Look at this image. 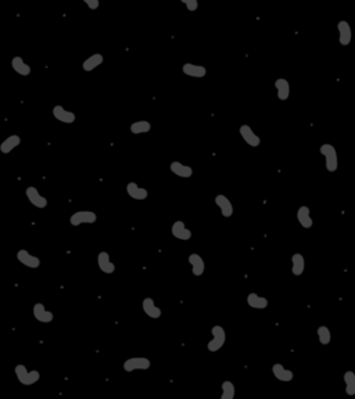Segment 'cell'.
Wrapping results in <instances>:
<instances>
[{
	"label": "cell",
	"instance_id": "6da1fadb",
	"mask_svg": "<svg viewBox=\"0 0 355 399\" xmlns=\"http://www.w3.org/2000/svg\"><path fill=\"white\" fill-rule=\"evenodd\" d=\"M321 154L325 158V168L328 172H336L337 168H339V157H337V151L332 144L325 143L319 148Z\"/></svg>",
	"mask_w": 355,
	"mask_h": 399
},
{
	"label": "cell",
	"instance_id": "7a4b0ae2",
	"mask_svg": "<svg viewBox=\"0 0 355 399\" xmlns=\"http://www.w3.org/2000/svg\"><path fill=\"white\" fill-rule=\"evenodd\" d=\"M17 380L22 384V385H33L40 380V373L38 370H28L25 365H17L14 369Z\"/></svg>",
	"mask_w": 355,
	"mask_h": 399
},
{
	"label": "cell",
	"instance_id": "3957f363",
	"mask_svg": "<svg viewBox=\"0 0 355 399\" xmlns=\"http://www.w3.org/2000/svg\"><path fill=\"white\" fill-rule=\"evenodd\" d=\"M211 334H212V340L207 344V350L210 352H218L226 342L225 329L219 324H216L211 329Z\"/></svg>",
	"mask_w": 355,
	"mask_h": 399
},
{
	"label": "cell",
	"instance_id": "277c9868",
	"mask_svg": "<svg viewBox=\"0 0 355 399\" xmlns=\"http://www.w3.org/2000/svg\"><path fill=\"white\" fill-rule=\"evenodd\" d=\"M151 366L150 359H147L145 356H135V358H129L124 362L125 372H135V370H149Z\"/></svg>",
	"mask_w": 355,
	"mask_h": 399
},
{
	"label": "cell",
	"instance_id": "5b68a950",
	"mask_svg": "<svg viewBox=\"0 0 355 399\" xmlns=\"http://www.w3.org/2000/svg\"><path fill=\"white\" fill-rule=\"evenodd\" d=\"M97 215L93 211H78L72 214L70 218V223L72 226H81V225H93L96 223Z\"/></svg>",
	"mask_w": 355,
	"mask_h": 399
},
{
	"label": "cell",
	"instance_id": "8992f818",
	"mask_svg": "<svg viewBox=\"0 0 355 399\" xmlns=\"http://www.w3.org/2000/svg\"><path fill=\"white\" fill-rule=\"evenodd\" d=\"M25 195H27V198L29 200V203H31L33 207L39 208V210H43V208L48 207V198L40 194L36 187H33V186L27 187V190H25Z\"/></svg>",
	"mask_w": 355,
	"mask_h": 399
},
{
	"label": "cell",
	"instance_id": "52a82bcc",
	"mask_svg": "<svg viewBox=\"0 0 355 399\" xmlns=\"http://www.w3.org/2000/svg\"><path fill=\"white\" fill-rule=\"evenodd\" d=\"M17 259H18L20 264L27 266L29 269H38L40 266V259L36 255H32L28 250H20L17 253Z\"/></svg>",
	"mask_w": 355,
	"mask_h": 399
},
{
	"label": "cell",
	"instance_id": "ba28073f",
	"mask_svg": "<svg viewBox=\"0 0 355 399\" xmlns=\"http://www.w3.org/2000/svg\"><path fill=\"white\" fill-rule=\"evenodd\" d=\"M239 133L243 137V140L247 143L250 147H258L261 144V139L257 133H254L253 128L250 125L244 124L239 128Z\"/></svg>",
	"mask_w": 355,
	"mask_h": 399
},
{
	"label": "cell",
	"instance_id": "9c48e42d",
	"mask_svg": "<svg viewBox=\"0 0 355 399\" xmlns=\"http://www.w3.org/2000/svg\"><path fill=\"white\" fill-rule=\"evenodd\" d=\"M53 117L59 122H61V124H67V125H71L75 122V114L72 113V111H68V110H65L63 106H60V104H57V106H54L53 107Z\"/></svg>",
	"mask_w": 355,
	"mask_h": 399
},
{
	"label": "cell",
	"instance_id": "30bf717a",
	"mask_svg": "<svg viewBox=\"0 0 355 399\" xmlns=\"http://www.w3.org/2000/svg\"><path fill=\"white\" fill-rule=\"evenodd\" d=\"M33 318L36 319L38 322H40V323L48 324L53 322L54 315L46 309V307H45L42 302H36L33 305Z\"/></svg>",
	"mask_w": 355,
	"mask_h": 399
},
{
	"label": "cell",
	"instance_id": "8fae6325",
	"mask_svg": "<svg viewBox=\"0 0 355 399\" xmlns=\"http://www.w3.org/2000/svg\"><path fill=\"white\" fill-rule=\"evenodd\" d=\"M97 266L106 275H111V273L115 272V265L113 264V261L110 258V254L107 251H100L99 253V255H97Z\"/></svg>",
	"mask_w": 355,
	"mask_h": 399
},
{
	"label": "cell",
	"instance_id": "7c38bea8",
	"mask_svg": "<svg viewBox=\"0 0 355 399\" xmlns=\"http://www.w3.org/2000/svg\"><path fill=\"white\" fill-rule=\"evenodd\" d=\"M337 31H339V42L341 46H348L352 40V29H351L350 24L341 20L337 24Z\"/></svg>",
	"mask_w": 355,
	"mask_h": 399
},
{
	"label": "cell",
	"instance_id": "4fadbf2b",
	"mask_svg": "<svg viewBox=\"0 0 355 399\" xmlns=\"http://www.w3.org/2000/svg\"><path fill=\"white\" fill-rule=\"evenodd\" d=\"M171 233H172L173 237L178 238V240H182V241H188V240L192 238V232L189 230L186 225H185V222L182 221L173 222L172 227H171Z\"/></svg>",
	"mask_w": 355,
	"mask_h": 399
},
{
	"label": "cell",
	"instance_id": "5bb4252c",
	"mask_svg": "<svg viewBox=\"0 0 355 399\" xmlns=\"http://www.w3.org/2000/svg\"><path fill=\"white\" fill-rule=\"evenodd\" d=\"M182 72L185 75L192 78H204L207 75V68L204 65L193 64V63H185L182 65Z\"/></svg>",
	"mask_w": 355,
	"mask_h": 399
},
{
	"label": "cell",
	"instance_id": "9a60e30c",
	"mask_svg": "<svg viewBox=\"0 0 355 399\" xmlns=\"http://www.w3.org/2000/svg\"><path fill=\"white\" fill-rule=\"evenodd\" d=\"M215 205L219 208L221 214L224 218H231L233 215V205H232L231 200L228 198L225 194L215 195Z\"/></svg>",
	"mask_w": 355,
	"mask_h": 399
},
{
	"label": "cell",
	"instance_id": "2e32d148",
	"mask_svg": "<svg viewBox=\"0 0 355 399\" xmlns=\"http://www.w3.org/2000/svg\"><path fill=\"white\" fill-rule=\"evenodd\" d=\"M272 374H274L276 380L283 381V383H289V381H291L294 378V373L289 370V369H286L282 363H275L272 366Z\"/></svg>",
	"mask_w": 355,
	"mask_h": 399
},
{
	"label": "cell",
	"instance_id": "e0dca14e",
	"mask_svg": "<svg viewBox=\"0 0 355 399\" xmlns=\"http://www.w3.org/2000/svg\"><path fill=\"white\" fill-rule=\"evenodd\" d=\"M142 308H143V311H145V313L149 316V318L151 319H160L161 318L162 315V311L161 308H158L156 305V302H154V300L150 297H147L143 300V302H142Z\"/></svg>",
	"mask_w": 355,
	"mask_h": 399
},
{
	"label": "cell",
	"instance_id": "ac0fdd59",
	"mask_svg": "<svg viewBox=\"0 0 355 399\" xmlns=\"http://www.w3.org/2000/svg\"><path fill=\"white\" fill-rule=\"evenodd\" d=\"M126 193L130 198L138 200V201H143L149 197V191L145 187H140L136 182H129L126 184Z\"/></svg>",
	"mask_w": 355,
	"mask_h": 399
},
{
	"label": "cell",
	"instance_id": "d6986e66",
	"mask_svg": "<svg viewBox=\"0 0 355 399\" xmlns=\"http://www.w3.org/2000/svg\"><path fill=\"white\" fill-rule=\"evenodd\" d=\"M169 169L173 175H176L178 178H183V179H189L192 178L193 175V169L186 165V164H182L179 161H172L171 165H169Z\"/></svg>",
	"mask_w": 355,
	"mask_h": 399
},
{
	"label": "cell",
	"instance_id": "ffe728a7",
	"mask_svg": "<svg viewBox=\"0 0 355 399\" xmlns=\"http://www.w3.org/2000/svg\"><path fill=\"white\" fill-rule=\"evenodd\" d=\"M189 264L192 266V273H193L196 277H200L203 276L205 270V262L204 259L200 257L199 254H190L189 255Z\"/></svg>",
	"mask_w": 355,
	"mask_h": 399
},
{
	"label": "cell",
	"instance_id": "44dd1931",
	"mask_svg": "<svg viewBox=\"0 0 355 399\" xmlns=\"http://www.w3.org/2000/svg\"><path fill=\"white\" fill-rule=\"evenodd\" d=\"M275 89H276L278 98L280 102H286L290 96V83L285 78H278L275 81Z\"/></svg>",
	"mask_w": 355,
	"mask_h": 399
},
{
	"label": "cell",
	"instance_id": "7402d4cb",
	"mask_svg": "<svg viewBox=\"0 0 355 399\" xmlns=\"http://www.w3.org/2000/svg\"><path fill=\"white\" fill-rule=\"evenodd\" d=\"M297 221H298V223H300L304 229H311L312 225H314V222H312L309 207H307V205H301V207L298 208V211H297Z\"/></svg>",
	"mask_w": 355,
	"mask_h": 399
},
{
	"label": "cell",
	"instance_id": "603a6c76",
	"mask_svg": "<svg viewBox=\"0 0 355 399\" xmlns=\"http://www.w3.org/2000/svg\"><path fill=\"white\" fill-rule=\"evenodd\" d=\"M21 144V137L18 135H11L7 139L0 143V153L3 154H10L11 151L17 148V147Z\"/></svg>",
	"mask_w": 355,
	"mask_h": 399
},
{
	"label": "cell",
	"instance_id": "cb8c5ba5",
	"mask_svg": "<svg viewBox=\"0 0 355 399\" xmlns=\"http://www.w3.org/2000/svg\"><path fill=\"white\" fill-rule=\"evenodd\" d=\"M305 270V259L300 253L291 255V273L294 276H301Z\"/></svg>",
	"mask_w": 355,
	"mask_h": 399
},
{
	"label": "cell",
	"instance_id": "d4e9b609",
	"mask_svg": "<svg viewBox=\"0 0 355 399\" xmlns=\"http://www.w3.org/2000/svg\"><path fill=\"white\" fill-rule=\"evenodd\" d=\"M103 61H104L103 54L100 53L92 54V56H89V57L83 61L82 68H83V71H86V72H91V71L96 70L97 67H100V65L103 64Z\"/></svg>",
	"mask_w": 355,
	"mask_h": 399
},
{
	"label": "cell",
	"instance_id": "484cf974",
	"mask_svg": "<svg viewBox=\"0 0 355 399\" xmlns=\"http://www.w3.org/2000/svg\"><path fill=\"white\" fill-rule=\"evenodd\" d=\"M11 67H13V70L16 71L18 75H22V76H28L29 74H31V67L22 60V57H20V56H16V57H13V60H11Z\"/></svg>",
	"mask_w": 355,
	"mask_h": 399
},
{
	"label": "cell",
	"instance_id": "4316f807",
	"mask_svg": "<svg viewBox=\"0 0 355 399\" xmlns=\"http://www.w3.org/2000/svg\"><path fill=\"white\" fill-rule=\"evenodd\" d=\"M248 307L253 309H265L268 308V300L265 297H261L257 292H250L247 295Z\"/></svg>",
	"mask_w": 355,
	"mask_h": 399
},
{
	"label": "cell",
	"instance_id": "83f0119b",
	"mask_svg": "<svg viewBox=\"0 0 355 399\" xmlns=\"http://www.w3.org/2000/svg\"><path fill=\"white\" fill-rule=\"evenodd\" d=\"M130 133L134 135H143V133H147L151 130V124L149 121L146 119H142V121H136L134 124L130 125Z\"/></svg>",
	"mask_w": 355,
	"mask_h": 399
},
{
	"label": "cell",
	"instance_id": "f1b7e54d",
	"mask_svg": "<svg viewBox=\"0 0 355 399\" xmlns=\"http://www.w3.org/2000/svg\"><path fill=\"white\" fill-rule=\"evenodd\" d=\"M344 383H345V394L348 396L355 395V373L352 370L344 373Z\"/></svg>",
	"mask_w": 355,
	"mask_h": 399
},
{
	"label": "cell",
	"instance_id": "f546056e",
	"mask_svg": "<svg viewBox=\"0 0 355 399\" xmlns=\"http://www.w3.org/2000/svg\"><path fill=\"white\" fill-rule=\"evenodd\" d=\"M317 334H318V340L322 345H329L330 341H332V333H330V329L328 326H319L317 329Z\"/></svg>",
	"mask_w": 355,
	"mask_h": 399
},
{
	"label": "cell",
	"instance_id": "4dcf8cb0",
	"mask_svg": "<svg viewBox=\"0 0 355 399\" xmlns=\"http://www.w3.org/2000/svg\"><path fill=\"white\" fill-rule=\"evenodd\" d=\"M221 388H222L221 399H233L235 398L236 389H235V385H233V383H232V381H229V380L224 381L221 385Z\"/></svg>",
	"mask_w": 355,
	"mask_h": 399
},
{
	"label": "cell",
	"instance_id": "1f68e13d",
	"mask_svg": "<svg viewBox=\"0 0 355 399\" xmlns=\"http://www.w3.org/2000/svg\"><path fill=\"white\" fill-rule=\"evenodd\" d=\"M181 3L186 6V9L190 13H194L199 9V0H181Z\"/></svg>",
	"mask_w": 355,
	"mask_h": 399
},
{
	"label": "cell",
	"instance_id": "d6a6232c",
	"mask_svg": "<svg viewBox=\"0 0 355 399\" xmlns=\"http://www.w3.org/2000/svg\"><path fill=\"white\" fill-rule=\"evenodd\" d=\"M91 10H97L100 6V0H82Z\"/></svg>",
	"mask_w": 355,
	"mask_h": 399
}]
</instances>
